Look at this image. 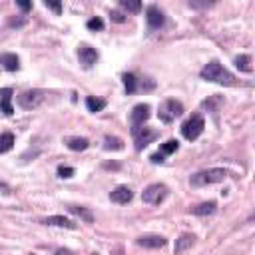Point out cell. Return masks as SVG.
<instances>
[{
  "instance_id": "35",
  "label": "cell",
  "mask_w": 255,
  "mask_h": 255,
  "mask_svg": "<svg viewBox=\"0 0 255 255\" xmlns=\"http://www.w3.org/2000/svg\"><path fill=\"white\" fill-rule=\"evenodd\" d=\"M32 255H34V253H32Z\"/></svg>"
},
{
  "instance_id": "3",
  "label": "cell",
  "mask_w": 255,
  "mask_h": 255,
  "mask_svg": "<svg viewBox=\"0 0 255 255\" xmlns=\"http://www.w3.org/2000/svg\"><path fill=\"white\" fill-rule=\"evenodd\" d=\"M203 128H205L203 118H201L199 114H193V116L181 126V135H183L185 139L193 141V139H197V137L203 133Z\"/></svg>"
},
{
  "instance_id": "17",
  "label": "cell",
  "mask_w": 255,
  "mask_h": 255,
  "mask_svg": "<svg viewBox=\"0 0 255 255\" xmlns=\"http://www.w3.org/2000/svg\"><path fill=\"white\" fill-rule=\"evenodd\" d=\"M193 245V235H189V233H183L177 241H175V255H179V253H183L187 247H191Z\"/></svg>"
},
{
  "instance_id": "28",
  "label": "cell",
  "mask_w": 255,
  "mask_h": 255,
  "mask_svg": "<svg viewBox=\"0 0 255 255\" xmlns=\"http://www.w3.org/2000/svg\"><path fill=\"white\" fill-rule=\"evenodd\" d=\"M58 175H60V177H72V175H74V167H70V165H60V167H58Z\"/></svg>"
},
{
  "instance_id": "29",
  "label": "cell",
  "mask_w": 255,
  "mask_h": 255,
  "mask_svg": "<svg viewBox=\"0 0 255 255\" xmlns=\"http://www.w3.org/2000/svg\"><path fill=\"white\" fill-rule=\"evenodd\" d=\"M110 16H112L114 22H126V16H124L122 12H116V10H114V12H110Z\"/></svg>"
},
{
  "instance_id": "23",
  "label": "cell",
  "mask_w": 255,
  "mask_h": 255,
  "mask_svg": "<svg viewBox=\"0 0 255 255\" xmlns=\"http://www.w3.org/2000/svg\"><path fill=\"white\" fill-rule=\"evenodd\" d=\"M122 147H124V143H122L120 137H112V135H106V137H104V149H114V151H118V149H122Z\"/></svg>"
},
{
  "instance_id": "25",
  "label": "cell",
  "mask_w": 255,
  "mask_h": 255,
  "mask_svg": "<svg viewBox=\"0 0 255 255\" xmlns=\"http://www.w3.org/2000/svg\"><path fill=\"white\" fill-rule=\"evenodd\" d=\"M177 149V139H169V141H165V143H161L159 145V153L165 157V155H169V153H173Z\"/></svg>"
},
{
  "instance_id": "5",
  "label": "cell",
  "mask_w": 255,
  "mask_h": 255,
  "mask_svg": "<svg viewBox=\"0 0 255 255\" xmlns=\"http://www.w3.org/2000/svg\"><path fill=\"white\" fill-rule=\"evenodd\" d=\"M165 197H167V187L163 183H151L141 193L143 203H149V205H159Z\"/></svg>"
},
{
  "instance_id": "18",
  "label": "cell",
  "mask_w": 255,
  "mask_h": 255,
  "mask_svg": "<svg viewBox=\"0 0 255 255\" xmlns=\"http://www.w3.org/2000/svg\"><path fill=\"white\" fill-rule=\"evenodd\" d=\"M66 145H68L72 151H84V149L90 145V141H88L86 137H70V139L66 141Z\"/></svg>"
},
{
  "instance_id": "2",
  "label": "cell",
  "mask_w": 255,
  "mask_h": 255,
  "mask_svg": "<svg viewBox=\"0 0 255 255\" xmlns=\"http://www.w3.org/2000/svg\"><path fill=\"white\" fill-rule=\"evenodd\" d=\"M229 173L221 167H211V169H203V171H197L191 175L189 183L193 187H205V185H213V183H219L227 177Z\"/></svg>"
},
{
  "instance_id": "14",
  "label": "cell",
  "mask_w": 255,
  "mask_h": 255,
  "mask_svg": "<svg viewBox=\"0 0 255 255\" xmlns=\"http://www.w3.org/2000/svg\"><path fill=\"white\" fill-rule=\"evenodd\" d=\"M42 223H44V225L66 227V229H76V223H74V221H70V219H68V217H64V215H50V217L42 219Z\"/></svg>"
},
{
  "instance_id": "24",
  "label": "cell",
  "mask_w": 255,
  "mask_h": 255,
  "mask_svg": "<svg viewBox=\"0 0 255 255\" xmlns=\"http://www.w3.org/2000/svg\"><path fill=\"white\" fill-rule=\"evenodd\" d=\"M235 66L241 70V72H251V58L247 54H241L235 58Z\"/></svg>"
},
{
  "instance_id": "6",
  "label": "cell",
  "mask_w": 255,
  "mask_h": 255,
  "mask_svg": "<svg viewBox=\"0 0 255 255\" xmlns=\"http://www.w3.org/2000/svg\"><path fill=\"white\" fill-rule=\"evenodd\" d=\"M44 100V92L42 90H28V92H22L18 96V106L22 110H34L42 104Z\"/></svg>"
},
{
  "instance_id": "7",
  "label": "cell",
  "mask_w": 255,
  "mask_h": 255,
  "mask_svg": "<svg viewBox=\"0 0 255 255\" xmlns=\"http://www.w3.org/2000/svg\"><path fill=\"white\" fill-rule=\"evenodd\" d=\"M133 133V139H135V149H143L145 145H149L155 137H157V131L149 129V128H137V129H131Z\"/></svg>"
},
{
  "instance_id": "12",
  "label": "cell",
  "mask_w": 255,
  "mask_h": 255,
  "mask_svg": "<svg viewBox=\"0 0 255 255\" xmlns=\"http://www.w3.org/2000/svg\"><path fill=\"white\" fill-rule=\"evenodd\" d=\"M165 243H167V241H165V237H161V235H143V237L137 239V245L147 247V249H159V247H163Z\"/></svg>"
},
{
  "instance_id": "30",
  "label": "cell",
  "mask_w": 255,
  "mask_h": 255,
  "mask_svg": "<svg viewBox=\"0 0 255 255\" xmlns=\"http://www.w3.org/2000/svg\"><path fill=\"white\" fill-rule=\"evenodd\" d=\"M46 6L52 8L54 12H60V10H62V4H58V2H46Z\"/></svg>"
},
{
  "instance_id": "31",
  "label": "cell",
  "mask_w": 255,
  "mask_h": 255,
  "mask_svg": "<svg viewBox=\"0 0 255 255\" xmlns=\"http://www.w3.org/2000/svg\"><path fill=\"white\" fill-rule=\"evenodd\" d=\"M149 159H151L153 163H163V155H161V153H153Z\"/></svg>"
},
{
  "instance_id": "19",
  "label": "cell",
  "mask_w": 255,
  "mask_h": 255,
  "mask_svg": "<svg viewBox=\"0 0 255 255\" xmlns=\"http://www.w3.org/2000/svg\"><path fill=\"white\" fill-rule=\"evenodd\" d=\"M12 147H14V133H10V131L0 133V153L10 151Z\"/></svg>"
},
{
  "instance_id": "11",
  "label": "cell",
  "mask_w": 255,
  "mask_h": 255,
  "mask_svg": "<svg viewBox=\"0 0 255 255\" xmlns=\"http://www.w3.org/2000/svg\"><path fill=\"white\" fill-rule=\"evenodd\" d=\"M145 18H147V26H149L151 30L161 28L163 22H165V16H163V12H161L157 6H149L147 12H145Z\"/></svg>"
},
{
  "instance_id": "34",
  "label": "cell",
  "mask_w": 255,
  "mask_h": 255,
  "mask_svg": "<svg viewBox=\"0 0 255 255\" xmlns=\"http://www.w3.org/2000/svg\"><path fill=\"white\" fill-rule=\"evenodd\" d=\"M0 191H2V193H10V187L4 185V183H0Z\"/></svg>"
},
{
  "instance_id": "27",
  "label": "cell",
  "mask_w": 255,
  "mask_h": 255,
  "mask_svg": "<svg viewBox=\"0 0 255 255\" xmlns=\"http://www.w3.org/2000/svg\"><path fill=\"white\" fill-rule=\"evenodd\" d=\"M86 26L90 28V30H104V20L102 18H90L88 22H86Z\"/></svg>"
},
{
  "instance_id": "33",
  "label": "cell",
  "mask_w": 255,
  "mask_h": 255,
  "mask_svg": "<svg viewBox=\"0 0 255 255\" xmlns=\"http://www.w3.org/2000/svg\"><path fill=\"white\" fill-rule=\"evenodd\" d=\"M56 255H72V251H68V249H56Z\"/></svg>"
},
{
  "instance_id": "15",
  "label": "cell",
  "mask_w": 255,
  "mask_h": 255,
  "mask_svg": "<svg viewBox=\"0 0 255 255\" xmlns=\"http://www.w3.org/2000/svg\"><path fill=\"white\" fill-rule=\"evenodd\" d=\"M0 64H2L8 72H14V70L20 68V60H18V56H16V54H10V52H6V54L0 56Z\"/></svg>"
},
{
  "instance_id": "20",
  "label": "cell",
  "mask_w": 255,
  "mask_h": 255,
  "mask_svg": "<svg viewBox=\"0 0 255 255\" xmlns=\"http://www.w3.org/2000/svg\"><path fill=\"white\" fill-rule=\"evenodd\" d=\"M86 108L90 110V112H102L104 108H106V100H100V98H94V96H90V98H86Z\"/></svg>"
},
{
  "instance_id": "16",
  "label": "cell",
  "mask_w": 255,
  "mask_h": 255,
  "mask_svg": "<svg viewBox=\"0 0 255 255\" xmlns=\"http://www.w3.org/2000/svg\"><path fill=\"white\" fill-rule=\"evenodd\" d=\"M68 209H70V213L78 215V217H80V219H84L86 223H92V221H94L92 211H90V209H86V207H80V205H70Z\"/></svg>"
},
{
  "instance_id": "22",
  "label": "cell",
  "mask_w": 255,
  "mask_h": 255,
  "mask_svg": "<svg viewBox=\"0 0 255 255\" xmlns=\"http://www.w3.org/2000/svg\"><path fill=\"white\" fill-rule=\"evenodd\" d=\"M124 86H126V94H133L137 90V80L133 74H124Z\"/></svg>"
},
{
  "instance_id": "10",
  "label": "cell",
  "mask_w": 255,
  "mask_h": 255,
  "mask_svg": "<svg viewBox=\"0 0 255 255\" xmlns=\"http://www.w3.org/2000/svg\"><path fill=\"white\" fill-rule=\"evenodd\" d=\"M78 58H80V62H82L86 68H92V66L98 62V52H96V48L84 44V46L78 48Z\"/></svg>"
},
{
  "instance_id": "9",
  "label": "cell",
  "mask_w": 255,
  "mask_h": 255,
  "mask_svg": "<svg viewBox=\"0 0 255 255\" xmlns=\"http://www.w3.org/2000/svg\"><path fill=\"white\" fill-rule=\"evenodd\" d=\"M110 199H112L114 203L126 205V203H129V201L133 199V191H131L128 185H118V187L110 193Z\"/></svg>"
},
{
  "instance_id": "4",
  "label": "cell",
  "mask_w": 255,
  "mask_h": 255,
  "mask_svg": "<svg viewBox=\"0 0 255 255\" xmlns=\"http://www.w3.org/2000/svg\"><path fill=\"white\" fill-rule=\"evenodd\" d=\"M183 114V106H181V102H177V100H165L161 106H159V112H157V116H159V120L163 122V124H171L175 118H179Z\"/></svg>"
},
{
  "instance_id": "32",
  "label": "cell",
  "mask_w": 255,
  "mask_h": 255,
  "mask_svg": "<svg viewBox=\"0 0 255 255\" xmlns=\"http://www.w3.org/2000/svg\"><path fill=\"white\" fill-rule=\"evenodd\" d=\"M18 6H20V10H24V12H28V10L32 8V4H30V2H18Z\"/></svg>"
},
{
  "instance_id": "8",
  "label": "cell",
  "mask_w": 255,
  "mask_h": 255,
  "mask_svg": "<svg viewBox=\"0 0 255 255\" xmlns=\"http://www.w3.org/2000/svg\"><path fill=\"white\" fill-rule=\"evenodd\" d=\"M149 118V106L147 104H137L133 106L131 114H129V122H131V129H137L141 128Z\"/></svg>"
},
{
  "instance_id": "13",
  "label": "cell",
  "mask_w": 255,
  "mask_h": 255,
  "mask_svg": "<svg viewBox=\"0 0 255 255\" xmlns=\"http://www.w3.org/2000/svg\"><path fill=\"white\" fill-rule=\"evenodd\" d=\"M0 112H4L6 116L14 114V108H12V88H2L0 90Z\"/></svg>"
},
{
  "instance_id": "21",
  "label": "cell",
  "mask_w": 255,
  "mask_h": 255,
  "mask_svg": "<svg viewBox=\"0 0 255 255\" xmlns=\"http://www.w3.org/2000/svg\"><path fill=\"white\" fill-rule=\"evenodd\" d=\"M215 201H207V203H201V205H197L195 209H193V213L195 215H199V217H203V215H211L213 211H215Z\"/></svg>"
},
{
  "instance_id": "1",
  "label": "cell",
  "mask_w": 255,
  "mask_h": 255,
  "mask_svg": "<svg viewBox=\"0 0 255 255\" xmlns=\"http://www.w3.org/2000/svg\"><path fill=\"white\" fill-rule=\"evenodd\" d=\"M199 76H201L203 80H207V82H213V84L235 86V78H233V74H231L227 68H223L219 62H215V60L209 62V64H205V66L201 68Z\"/></svg>"
},
{
  "instance_id": "26",
  "label": "cell",
  "mask_w": 255,
  "mask_h": 255,
  "mask_svg": "<svg viewBox=\"0 0 255 255\" xmlns=\"http://www.w3.org/2000/svg\"><path fill=\"white\" fill-rule=\"evenodd\" d=\"M120 4H122V8L128 10V12H139V10H141V4H139V2H128V0H122Z\"/></svg>"
}]
</instances>
